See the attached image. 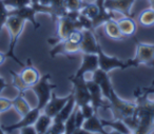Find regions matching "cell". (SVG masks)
I'll list each match as a JSON object with an SVG mask.
<instances>
[{
  "label": "cell",
  "instance_id": "3957f363",
  "mask_svg": "<svg viewBox=\"0 0 154 134\" xmlns=\"http://www.w3.org/2000/svg\"><path fill=\"white\" fill-rule=\"evenodd\" d=\"M50 78H51V74L43 75V76L40 77V79H39L36 85L32 86L30 88V90H32L36 94L37 99H38L36 107L41 111L43 110L45 104L49 102L53 90L56 89V87H57L56 85H53V83H50Z\"/></svg>",
  "mask_w": 154,
  "mask_h": 134
},
{
  "label": "cell",
  "instance_id": "d6a6232c",
  "mask_svg": "<svg viewBox=\"0 0 154 134\" xmlns=\"http://www.w3.org/2000/svg\"><path fill=\"white\" fill-rule=\"evenodd\" d=\"M82 37H84V32L82 30H79V29H75L72 32L70 33V35L68 36V40H70L71 42H74L76 45H80L82 40Z\"/></svg>",
  "mask_w": 154,
  "mask_h": 134
},
{
  "label": "cell",
  "instance_id": "ba28073f",
  "mask_svg": "<svg viewBox=\"0 0 154 134\" xmlns=\"http://www.w3.org/2000/svg\"><path fill=\"white\" fill-rule=\"evenodd\" d=\"M134 59L138 64L154 67V45H146L137 41L136 55Z\"/></svg>",
  "mask_w": 154,
  "mask_h": 134
},
{
  "label": "cell",
  "instance_id": "e575fe53",
  "mask_svg": "<svg viewBox=\"0 0 154 134\" xmlns=\"http://www.w3.org/2000/svg\"><path fill=\"white\" fill-rule=\"evenodd\" d=\"M80 111L82 112V114H84L85 118H89V117L93 116L94 114H97L96 112H95L94 108H93V106L91 104V102H89V104H82V106L79 107Z\"/></svg>",
  "mask_w": 154,
  "mask_h": 134
},
{
  "label": "cell",
  "instance_id": "e0dca14e",
  "mask_svg": "<svg viewBox=\"0 0 154 134\" xmlns=\"http://www.w3.org/2000/svg\"><path fill=\"white\" fill-rule=\"evenodd\" d=\"M28 64H26L24 67H22V71L19 73L20 77L22 78L23 83L28 86L29 90L32 86L36 85L38 83V80L40 79V73L37 70L35 67L32 66L31 64V59L28 60Z\"/></svg>",
  "mask_w": 154,
  "mask_h": 134
},
{
  "label": "cell",
  "instance_id": "7402d4cb",
  "mask_svg": "<svg viewBox=\"0 0 154 134\" xmlns=\"http://www.w3.org/2000/svg\"><path fill=\"white\" fill-rule=\"evenodd\" d=\"M53 123V118L45 113H40V115L37 118L36 123H34L35 130H36V134H45L48 133L50 126Z\"/></svg>",
  "mask_w": 154,
  "mask_h": 134
},
{
  "label": "cell",
  "instance_id": "836d02e7",
  "mask_svg": "<svg viewBox=\"0 0 154 134\" xmlns=\"http://www.w3.org/2000/svg\"><path fill=\"white\" fill-rule=\"evenodd\" d=\"M77 20H78V22H79L82 30H92L93 31L92 19H90V18H88L87 16L82 15V14L80 13Z\"/></svg>",
  "mask_w": 154,
  "mask_h": 134
},
{
  "label": "cell",
  "instance_id": "5bb4252c",
  "mask_svg": "<svg viewBox=\"0 0 154 134\" xmlns=\"http://www.w3.org/2000/svg\"><path fill=\"white\" fill-rule=\"evenodd\" d=\"M93 80L95 83H98V86L100 87L101 91H103V97H106L107 99H109L111 96V92L114 89L112 86L111 79L109 77V73L105 72L101 69H97L94 73H93Z\"/></svg>",
  "mask_w": 154,
  "mask_h": 134
},
{
  "label": "cell",
  "instance_id": "b9f144b4",
  "mask_svg": "<svg viewBox=\"0 0 154 134\" xmlns=\"http://www.w3.org/2000/svg\"><path fill=\"white\" fill-rule=\"evenodd\" d=\"M150 2H151V5H154V0H150Z\"/></svg>",
  "mask_w": 154,
  "mask_h": 134
},
{
  "label": "cell",
  "instance_id": "603a6c76",
  "mask_svg": "<svg viewBox=\"0 0 154 134\" xmlns=\"http://www.w3.org/2000/svg\"><path fill=\"white\" fill-rule=\"evenodd\" d=\"M23 92H20L19 95L16 96L15 98L13 99V107L15 108V110L18 112V114L20 116H24L26 115L29 112L31 111V107L29 104V102L24 99V95H23Z\"/></svg>",
  "mask_w": 154,
  "mask_h": 134
},
{
  "label": "cell",
  "instance_id": "44dd1931",
  "mask_svg": "<svg viewBox=\"0 0 154 134\" xmlns=\"http://www.w3.org/2000/svg\"><path fill=\"white\" fill-rule=\"evenodd\" d=\"M101 123L105 127H110L112 130L116 132V133L120 134H130L132 133L131 129L126 125L122 118H116L115 120H106V119H101Z\"/></svg>",
  "mask_w": 154,
  "mask_h": 134
},
{
  "label": "cell",
  "instance_id": "60d3db41",
  "mask_svg": "<svg viewBox=\"0 0 154 134\" xmlns=\"http://www.w3.org/2000/svg\"><path fill=\"white\" fill-rule=\"evenodd\" d=\"M3 133H5V131H3L2 127H0V134H3Z\"/></svg>",
  "mask_w": 154,
  "mask_h": 134
},
{
  "label": "cell",
  "instance_id": "ac0fdd59",
  "mask_svg": "<svg viewBox=\"0 0 154 134\" xmlns=\"http://www.w3.org/2000/svg\"><path fill=\"white\" fill-rule=\"evenodd\" d=\"M82 128L88 134H108V132L106 131V127L103 125L101 119L98 118L97 114H94L93 116L87 118Z\"/></svg>",
  "mask_w": 154,
  "mask_h": 134
},
{
  "label": "cell",
  "instance_id": "d590c367",
  "mask_svg": "<svg viewBox=\"0 0 154 134\" xmlns=\"http://www.w3.org/2000/svg\"><path fill=\"white\" fill-rule=\"evenodd\" d=\"M13 107V100L8 99L5 97H1L0 95V113L5 112Z\"/></svg>",
  "mask_w": 154,
  "mask_h": 134
},
{
  "label": "cell",
  "instance_id": "4fadbf2b",
  "mask_svg": "<svg viewBox=\"0 0 154 134\" xmlns=\"http://www.w3.org/2000/svg\"><path fill=\"white\" fill-rule=\"evenodd\" d=\"M84 37L80 42V52L86 54H97L99 42L92 30H82Z\"/></svg>",
  "mask_w": 154,
  "mask_h": 134
},
{
  "label": "cell",
  "instance_id": "30bf717a",
  "mask_svg": "<svg viewBox=\"0 0 154 134\" xmlns=\"http://www.w3.org/2000/svg\"><path fill=\"white\" fill-rule=\"evenodd\" d=\"M72 95H73V92H71L70 95L66 96V97H57L56 94L54 92H52V95L49 102L45 104V107L42 110L43 113H45L47 115L51 116L52 118H54L58 114V112L63 108V106L66 104V101L70 99Z\"/></svg>",
  "mask_w": 154,
  "mask_h": 134
},
{
  "label": "cell",
  "instance_id": "277c9868",
  "mask_svg": "<svg viewBox=\"0 0 154 134\" xmlns=\"http://www.w3.org/2000/svg\"><path fill=\"white\" fill-rule=\"evenodd\" d=\"M111 104V109L114 111V116L116 118H126V117H130L134 115L135 110H136V104H133L130 101H126V100L122 99L117 96L115 90H112L111 96L108 99Z\"/></svg>",
  "mask_w": 154,
  "mask_h": 134
},
{
  "label": "cell",
  "instance_id": "83f0119b",
  "mask_svg": "<svg viewBox=\"0 0 154 134\" xmlns=\"http://www.w3.org/2000/svg\"><path fill=\"white\" fill-rule=\"evenodd\" d=\"M10 74L12 75V85H13V87L15 88V89H17L19 92H26V90H29L28 86L26 85V83H23V80H22V78L20 77L19 73H16L15 71H10Z\"/></svg>",
  "mask_w": 154,
  "mask_h": 134
},
{
  "label": "cell",
  "instance_id": "d4e9b609",
  "mask_svg": "<svg viewBox=\"0 0 154 134\" xmlns=\"http://www.w3.org/2000/svg\"><path fill=\"white\" fill-rule=\"evenodd\" d=\"M138 23L145 28L154 26V10L152 8L143 10L138 16Z\"/></svg>",
  "mask_w": 154,
  "mask_h": 134
},
{
  "label": "cell",
  "instance_id": "f546056e",
  "mask_svg": "<svg viewBox=\"0 0 154 134\" xmlns=\"http://www.w3.org/2000/svg\"><path fill=\"white\" fill-rule=\"evenodd\" d=\"M66 131L64 128V123L63 121H58V120H53L52 125L50 126L48 133L49 134H62Z\"/></svg>",
  "mask_w": 154,
  "mask_h": 134
},
{
  "label": "cell",
  "instance_id": "d6986e66",
  "mask_svg": "<svg viewBox=\"0 0 154 134\" xmlns=\"http://www.w3.org/2000/svg\"><path fill=\"white\" fill-rule=\"evenodd\" d=\"M117 23L120 32L125 37L134 36L135 32H136V22L132 18V16H129V17L125 16V17L120 18L119 20H117Z\"/></svg>",
  "mask_w": 154,
  "mask_h": 134
},
{
  "label": "cell",
  "instance_id": "cb8c5ba5",
  "mask_svg": "<svg viewBox=\"0 0 154 134\" xmlns=\"http://www.w3.org/2000/svg\"><path fill=\"white\" fill-rule=\"evenodd\" d=\"M73 92V91H72ZM76 107V102H75V99H74V93L73 95L71 96L70 99L66 101V104L63 106V108L58 112V114L56 115L55 117L53 118V120H58V121H66V118L71 115V113L73 112V110L75 109Z\"/></svg>",
  "mask_w": 154,
  "mask_h": 134
},
{
  "label": "cell",
  "instance_id": "ee69618b",
  "mask_svg": "<svg viewBox=\"0 0 154 134\" xmlns=\"http://www.w3.org/2000/svg\"><path fill=\"white\" fill-rule=\"evenodd\" d=\"M91 1H92V2H93V1H95V0H91Z\"/></svg>",
  "mask_w": 154,
  "mask_h": 134
},
{
  "label": "cell",
  "instance_id": "7bdbcfd3",
  "mask_svg": "<svg viewBox=\"0 0 154 134\" xmlns=\"http://www.w3.org/2000/svg\"><path fill=\"white\" fill-rule=\"evenodd\" d=\"M151 8H152V9L154 10V5H151Z\"/></svg>",
  "mask_w": 154,
  "mask_h": 134
},
{
  "label": "cell",
  "instance_id": "1f68e13d",
  "mask_svg": "<svg viewBox=\"0 0 154 134\" xmlns=\"http://www.w3.org/2000/svg\"><path fill=\"white\" fill-rule=\"evenodd\" d=\"M8 17H9V9L5 7L2 0H0V32L3 26H5Z\"/></svg>",
  "mask_w": 154,
  "mask_h": 134
},
{
  "label": "cell",
  "instance_id": "74e56055",
  "mask_svg": "<svg viewBox=\"0 0 154 134\" xmlns=\"http://www.w3.org/2000/svg\"><path fill=\"white\" fill-rule=\"evenodd\" d=\"M8 86H9V85L5 83V79H3L2 77H0V95H1V92H2L3 90H5V88L8 87Z\"/></svg>",
  "mask_w": 154,
  "mask_h": 134
},
{
  "label": "cell",
  "instance_id": "7c38bea8",
  "mask_svg": "<svg viewBox=\"0 0 154 134\" xmlns=\"http://www.w3.org/2000/svg\"><path fill=\"white\" fill-rule=\"evenodd\" d=\"M136 0H105V8L109 11L117 12L122 16H132L131 9Z\"/></svg>",
  "mask_w": 154,
  "mask_h": 134
},
{
  "label": "cell",
  "instance_id": "5b68a950",
  "mask_svg": "<svg viewBox=\"0 0 154 134\" xmlns=\"http://www.w3.org/2000/svg\"><path fill=\"white\" fill-rule=\"evenodd\" d=\"M69 80L73 85V93H74V99L76 102V106L80 107L85 104L91 102V95L89 91L87 80L85 79V76L77 77L75 75L69 77Z\"/></svg>",
  "mask_w": 154,
  "mask_h": 134
},
{
  "label": "cell",
  "instance_id": "8d00e7d4",
  "mask_svg": "<svg viewBox=\"0 0 154 134\" xmlns=\"http://www.w3.org/2000/svg\"><path fill=\"white\" fill-rule=\"evenodd\" d=\"M19 133L21 134H36V130H35L34 125L31 126H26V127H23L21 129H19Z\"/></svg>",
  "mask_w": 154,
  "mask_h": 134
},
{
  "label": "cell",
  "instance_id": "4dcf8cb0",
  "mask_svg": "<svg viewBox=\"0 0 154 134\" xmlns=\"http://www.w3.org/2000/svg\"><path fill=\"white\" fill-rule=\"evenodd\" d=\"M63 5L66 11H79L84 5L82 0H63Z\"/></svg>",
  "mask_w": 154,
  "mask_h": 134
},
{
  "label": "cell",
  "instance_id": "ab89813d",
  "mask_svg": "<svg viewBox=\"0 0 154 134\" xmlns=\"http://www.w3.org/2000/svg\"><path fill=\"white\" fill-rule=\"evenodd\" d=\"M39 3V0H31V5H36Z\"/></svg>",
  "mask_w": 154,
  "mask_h": 134
},
{
  "label": "cell",
  "instance_id": "6da1fadb",
  "mask_svg": "<svg viewBox=\"0 0 154 134\" xmlns=\"http://www.w3.org/2000/svg\"><path fill=\"white\" fill-rule=\"evenodd\" d=\"M24 23H26V20L21 19V18L17 17V16L10 15L7 19L5 22V26L8 28L10 32V36H11V41H10V48L9 51L7 52L8 58H12V59L15 60V62H17L20 67H24L26 64L23 62H21L15 55V48L17 45V41L19 36L21 35L22 31L24 28Z\"/></svg>",
  "mask_w": 154,
  "mask_h": 134
},
{
  "label": "cell",
  "instance_id": "9a60e30c",
  "mask_svg": "<svg viewBox=\"0 0 154 134\" xmlns=\"http://www.w3.org/2000/svg\"><path fill=\"white\" fill-rule=\"evenodd\" d=\"M37 14V12L35 11V9L32 7V5H26V7L22 8H18V9H11L9 10V16L10 15H14L17 16V17L21 18L23 20H28L31 23L33 24L35 30H38L40 28V23L36 21L35 19V15Z\"/></svg>",
  "mask_w": 154,
  "mask_h": 134
},
{
  "label": "cell",
  "instance_id": "8fae6325",
  "mask_svg": "<svg viewBox=\"0 0 154 134\" xmlns=\"http://www.w3.org/2000/svg\"><path fill=\"white\" fill-rule=\"evenodd\" d=\"M40 113H41V110H39L37 107H35V108L31 109V111L28 114L22 116L21 120H19L18 123L2 127L3 131H5V133H8V132H11V131H13V130H19L23 127H26V126L34 125V123H36L38 116L40 115Z\"/></svg>",
  "mask_w": 154,
  "mask_h": 134
},
{
  "label": "cell",
  "instance_id": "2e32d148",
  "mask_svg": "<svg viewBox=\"0 0 154 134\" xmlns=\"http://www.w3.org/2000/svg\"><path fill=\"white\" fill-rule=\"evenodd\" d=\"M80 52V45H76L74 42H71L68 39L59 41L58 43H56L55 45H53L52 50L50 51V56L51 57H55V56L59 55H66V54H73Z\"/></svg>",
  "mask_w": 154,
  "mask_h": 134
},
{
  "label": "cell",
  "instance_id": "52a82bcc",
  "mask_svg": "<svg viewBox=\"0 0 154 134\" xmlns=\"http://www.w3.org/2000/svg\"><path fill=\"white\" fill-rule=\"evenodd\" d=\"M87 85H88L89 91H90L91 95V104L94 108L95 112H98V109H111V104H106L103 100V91H101L100 87L98 86V83H95L93 79L91 80H87Z\"/></svg>",
  "mask_w": 154,
  "mask_h": 134
},
{
  "label": "cell",
  "instance_id": "f35d334b",
  "mask_svg": "<svg viewBox=\"0 0 154 134\" xmlns=\"http://www.w3.org/2000/svg\"><path fill=\"white\" fill-rule=\"evenodd\" d=\"M7 58H8L7 54H5V53H1V52H0V66H1V64H2L3 62L5 61V59H7Z\"/></svg>",
  "mask_w": 154,
  "mask_h": 134
},
{
  "label": "cell",
  "instance_id": "4316f807",
  "mask_svg": "<svg viewBox=\"0 0 154 134\" xmlns=\"http://www.w3.org/2000/svg\"><path fill=\"white\" fill-rule=\"evenodd\" d=\"M76 110L77 106L75 107V109L71 113V115L64 121V128H66L64 133L66 134H74L75 130H76Z\"/></svg>",
  "mask_w": 154,
  "mask_h": 134
},
{
  "label": "cell",
  "instance_id": "9c48e42d",
  "mask_svg": "<svg viewBox=\"0 0 154 134\" xmlns=\"http://www.w3.org/2000/svg\"><path fill=\"white\" fill-rule=\"evenodd\" d=\"M99 69L98 55L97 54H86L82 53V61L80 68L75 73V76L82 77L85 76L87 73H94L95 71Z\"/></svg>",
  "mask_w": 154,
  "mask_h": 134
},
{
  "label": "cell",
  "instance_id": "8992f818",
  "mask_svg": "<svg viewBox=\"0 0 154 134\" xmlns=\"http://www.w3.org/2000/svg\"><path fill=\"white\" fill-rule=\"evenodd\" d=\"M75 29H79L80 24L78 22V20H73L71 19L69 16L64 15L61 16L57 19V31H56V38L59 41L64 40L68 38V36L70 35V33Z\"/></svg>",
  "mask_w": 154,
  "mask_h": 134
},
{
  "label": "cell",
  "instance_id": "7a4b0ae2",
  "mask_svg": "<svg viewBox=\"0 0 154 134\" xmlns=\"http://www.w3.org/2000/svg\"><path fill=\"white\" fill-rule=\"evenodd\" d=\"M97 55H98V62H99V69H101L105 72L109 73L110 71L114 70V69H120V70H125V69L131 68V67H137L139 66L137 64L136 60L133 58L128 61H122V60L118 59L115 56H109L103 51L100 47V43L98 45V50H97Z\"/></svg>",
  "mask_w": 154,
  "mask_h": 134
},
{
  "label": "cell",
  "instance_id": "ffe728a7",
  "mask_svg": "<svg viewBox=\"0 0 154 134\" xmlns=\"http://www.w3.org/2000/svg\"><path fill=\"white\" fill-rule=\"evenodd\" d=\"M103 30L105 33L110 39H113V40H122L126 37L122 35V33L120 32L119 26H118L117 20L110 19L107 22L103 23Z\"/></svg>",
  "mask_w": 154,
  "mask_h": 134
},
{
  "label": "cell",
  "instance_id": "f1b7e54d",
  "mask_svg": "<svg viewBox=\"0 0 154 134\" xmlns=\"http://www.w3.org/2000/svg\"><path fill=\"white\" fill-rule=\"evenodd\" d=\"M8 9H18L31 5V0H2Z\"/></svg>",
  "mask_w": 154,
  "mask_h": 134
},
{
  "label": "cell",
  "instance_id": "484cf974",
  "mask_svg": "<svg viewBox=\"0 0 154 134\" xmlns=\"http://www.w3.org/2000/svg\"><path fill=\"white\" fill-rule=\"evenodd\" d=\"M98 7H97V5L94 2V1H91V2L89 3H84V5L82 7V9L79 10V12L82 14V15L87 16L88 18H90V19H93V18H95L97 16V14H98Z\"/></svg>",
  "mask_w": 154,
  "mask_h": 134
}]
</instances>
